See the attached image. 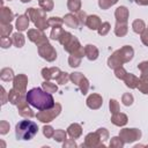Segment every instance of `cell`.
Segmentation results:
<instances>
[{
	"label": "cell",
	"instance_id": "obj_39",
	"mask_svg": "<svg viewBox=\"0 0 148 148\" xmlns=\"http://www.w3.org/2000/svg\"><path fill=\"white\" fill-rule=\"evenodd\" d=\"M139 89L143 92V94H148V81H143L142 80V82L141 83H139Z\"/></svg>",
	"mask_w": 148,
	"mask_h": 148
},
{
	"label": "cell",
	"instance_id": "obj_20",
	"mask_svg": "<svg viewBox=\"0 0 148 148\" xmlns=\"http://www.w3.org/2000/svg\"><path fill=\"white\" fill-rule=\"evenodd\" d=\"M12 42L14 43L15 46L21 47V46L24 44V37H23L22 34H18V32H17V34H14L13 37H12Z\"/></svg>",
	"mask_w": 148,
	"mask_h": 148
},
{
	"label": "cell",
	"instance_id": "obj_8",
	"mask_svg": "<svg viewBox=\"0 0 148 148\" xmlns=\"http://www.w3.org/2000/svg\"><path fill=\"white\" fill-rule=\"evenodd\" d=\"M28 37L30 40L37 43L38 45H42V43H47V39L45 38L44 34L42 31H38V30H29L28 32Z\"/></svg>",
	"mask_w": 148,
	"mask_h": 148
},
{
	"label": "cell",
	"instance_id": "obj_40",
	"mask_svg": "<svg viewBox=\"0 0 148 148\" xmlns=\"http://www.w3.org/2000/svg\"><path fill=\"white\" fill-rule=\"evenodd\" d=\"M126 74H127V73L125 72V69H124L123 67H119V68L116 69V76L119 77V79H125Z\"/></svg>",
	"mask_w": 148,
	"mask_h": 148
},
{
	"label": "cell",
	"instance_id": "obj_5",
	"mask_svg": "<svg viewBox=\"0 0 148 148\" xmlns=\"http://www.w3.org/2000/svg\"><path fill=\"white\" fill-rule=\"evenodd\" d=\"M39 54L43 58H45L46 60H49V61H52V60H54L57 58L56 51L53 50V47L49 43H44V44L39 45Z\"/></svg>",
	"mask_w": 148,
	"mask_h": 148
},
{
	"label": "cell",
	"instance_id": "obj_18",
	"mask_svg": "<svg viewBox=\"0 0 148 148\" xmlns=\"http://www.w3.org/2000/svg\"><path fill=\"white\" fill-rule=\"evenodd\" d=\"M84 53L87 54V57L90 60H95L97 58V56H98V51L94 45H87L86 49H84Z\"/></svg>",
	"mask_w": 148,
	"mask_h": 148
},
{
	"label": "cell",
	"instance_id": "obj_37",
	"mask_svg": "<svg viewBox=\"0 0 148 148\" xmlns=\"http://www.w3.org/2000/svg\"><path fill=\"white\" fill-rule=\"evenodd\" d=\"M99 28H101V29L98 30V34H99V35H105V34L109 31L110 25H109V23H108V22H104Z\"/></svg>",
	"mask_w": 148,
	"mask_h": 148
},
{
	"label": "cell",
	"instance_id": "obj_29",
	"mask_svg": "<svg viewBox=\"0 0 148 148\" xmlns=\"http://www.w3.org/2000/svg\"><path fill=\"white\" fill-rule=\"evenodd\" d=\"M68 74L67 73H59V75L57 76V81H58V83H60V84H65L67 81H68Z\"/></svg>",
	"mask_w": 148,
	"mask_h": 148
},
{
	"label": "cell",
	"instance_id": "obj_17",
	"mask_svg": "<svg viewBox=\"0 0 148 148\" xmlns=\"http://www.w3.org/2000/svg\"><path fill=\"white\" fill-rule=\"evenodd\" d=\"M21 98H22V95L18 91H16L14 88L8 92V101L12 104H18V102L21 101Z\"/></svg>",
	"mask_w": 148,
	"mask_h": 148
},
{
	"label": "cell",
	"instance_id": "obj_3",
	"mask_svg": "<svg viewBox=\"0 0 148 148\" xmlns=\"http://www.w3.org/2000/svg\"><path fill=\"white\" fill-rule=\"evenodd\" d=\"M132 57H133V49L130 46H125L121 50L114 52L108 62L110 67H117V66H120L123 62L131 60Z\"/></svg>",
	"mask_w": 148,
	"mask_h": 148
},
{
	"label": "cell",
	"instance_id": "obj_23",
	"mask_svg": "<svg viewBox=\"0 0 148 148\" xmlns=\"http://www.w3.org/2000/svg\"><path fill=\"white\" fill-rule=\"evenodd\" d=\"M80 6H81L80 0H68V8H69V10H72V12L79 10V9H80Z\"/></svg>",
	"mask_w": 148,
	"mask_h": 148
},
{
	"label": "cell",
	"instance_id": "obj_16",
	"mask_svg": "<svg viewBox=\"0 0 148 148\" xmlns=\"http://www.w3.org/2000/svg\"><path fill=\"white\" fill-rule=\"evenodd\" d=\"M42 73H43L44 79H46V80H50L53 77L57 79V76L59 75V74H57V73H59V69L58 68H44L42 71Z\"/></svg>",
	"mask_w": 148,
	"mask_h": 148
},
{
	"label": "cell",
	"instance_id": "obj_49",
	"mask_svg": "<svg viewBox=\"0 0 148 148\" xmlns=\"http://www.w3.org/2000/svg\"><path fill=\"white\" fill-rule=\"evenodd\" d=\"M22 2H29V1H31V0H21Z\"/></svg>",
	"mask_w": 148,
	"mask_h": 148
},
{
	"label": "cell",
	"instance_id": "obj_1",
	"mask_svg": "<svg viewBox=\"0 0 148 148\" xmlns=\"http://www.w3.org/2000/svg\"><path fill=\"white\" fill-rule=\"evenodd\" d=\"M25 99L30 105L37 108L38 110H49L54 106L52 95L40 88H32L27 91Z\"/></svg>",
	"mask_w": 148,
	"mask_h": 148
},
{
	"label": "cell",
	"instance_id": "obj_13",
	"mask_svg": "<svg viewBox=\"0 0 148 148\" xmlns=\"http://www.w3.org/2000/svg\"><path fill=\"white\" fill-rule=\"evenodd\" d=\"M86 24L90 28V29H98V27H101V21L98 18V16L96 15H92V16H89L86 21Z\"/></svg>",
	"mask_w": 148,
	"mask_h": 148
},
{
	"label": "cell",
	"instance_id": "obj_19",
	"mask_svg": "<svg viewBox=\"0 0 148 148\" xmlns=\"http://www.w3.org/2000/svg\"><path fill=\"white\" fill-rule=\"evenodd\" d=\"M68 134L72 136V138H77V136H80V134H81V126L80 125H77V124H73V125H71L69 127H68Z\"/></svg>",
	"mask_w": 148,
	"mask_h": 148
},
{
	"label": "cell",
	"instance_id": "obj_50",
	"mask_svg": "<svg viewBox=\"0 0 148 148\" xmlns=\"http://www.w3.org/2000/svg\"><path fill=\"white\" fill-rule=\"evenodd\" d=\"M9 1H10V0H9Z\"/></svg>",
	"mask_w": 148,
	"mask_h": 148
},
{
	"label": "cell",
	"instance_id": "obj_36",
	"mask_svg": "<svg viewBox=\"0 0 148 148\" xmlns=\"http://www.w3.org/2000/svg\"><path fill=\"white\" fill-rule=\"evenodd\" d=\"M43 130H44V135H45V136L51 138V136L54 135V131H53V128H52L51 126H44Z\"/></svg>",
	"mask_w": 148,
	"mask_h": 148
},
{
	"label": "cell",
	"instance_id": "obj_30",
	"mask_svg": "<svg viewBox=\"0 0 148 148\" xmlns=\"http://www.w3.org/2000/svg\"><path fill=\"white\" fill-rule=\"evenodd\" d=\"M53 136H54V139L57 141H62V140L66 139V133L64 131H61V130H58V131L54 132V135Z\"/></svg>",
	"mask_w": 148,
	"mask_h": 148
},
{
	"label": "cell",
	"instance_id": "obj_38",
	"mask_svg": "<svg viewBox=\"0 0 148 148\" xmlns=\"http://www.w3.org/2000/svg\"><path fill=\"white\" fill-rule=\"evenodd\" d=\"M132 102H133V97H132V95H130V94H125V95L123 96V103H124L125 105H131Z\"/></svg>",
	"mask_w": 148,
	"mask_h": 148
},
{
	"label": "cell",
	"instance_id": "obj_24",
	"mask_svg": "<svg viewBox=\"0 0 148 148\" xmlns=\"http://www.w3.org/2000/svg\"><path fill=\"white\" fill-rule=\"evenodd\" d=\"M65 22H66V24H68L69 27H76V25H77V20H76V17H74V16L71 15V14H68V15L65 16Z\"/></svg>",
	"mask_w": 148,
	"mask_h": 148
},
{
	"label": "cell",
	"instance_id": "obj_34",
	"mask_svg": "<svg viewBox=\"0 0 148 148\" xmlns=\"http://www.w3.org/2000/svg\"><path fill=\"white\" fill-rule=\"evenodd\" d=\"M79 86L81 87V91H82V94H86L87 90H88V81H87V79L83 77L82 81L79 83Z\"/></svg>",
	"mask_w": 148,
	"mask_h": 148
},
{
	"label": "cell",
	"instance_id": "obj_42",
	"mask_svg": "<svg viewBox=\"0 0 148 148\" xmlns=\"http://www.w3.org/2000/svg\"><path fill=\"white\" fill-rule=\"evenodd\" d=\"M49 25H54V24H58V25H60L61 23H62V21L59 18V17H51L50 20H49Z\"/></svg>",
	"mask_w": 148,
	"mask_h": 148
},
{
	"label": "cell",
	"instance_id": "obj_35",
	"mask_svg": "<svg viewBox=\"0 0 148 148\" xmlns=\"http://www.w3.org/2000/svg\"><path fill=\"white\" fill-rule=\"evenodd\" d=\"M79 64H80V57L79 58H75V56L72 54L71 58H69V66L76 67V66H79Z\"/></svg>",
	"mask_w": 148,
	"mask_h": 148
},
{
	"label": "cell",
	"instance_id": "obj_10",
	"mask_svg": "<svg viewBox=\"0 0 148 148\" xmlns=\"http://www.w3.org/2000/svg\"><path fill=\"white\" fill-rule=\"evenodd\" d=\"M13 13L9 10V8L2 7L1 9V23L3 24H9V22L13 20Z\"/></svg>",
	"mask_w": 148,
	"mask_h": 148
},
{
	"label": "cell",
	"instance_id": "obj_46",
	"mask_svg": "<svg viewBox=\"0 0 148 148\" xmlns=\"http://www.w3.org/2000/svg\"><path fill=\"white\" fill-rule=\"evenodd\" d=\"M142 42L146 44V45H148V29L147 30H145V32L142 34Z\"/></svg>",
	"mask_w": 148,
	"mask_h": 148
},
{
	"label": "cell",
	"instance_id": "obj_44",
	"mask_svg": "<svg viewBox=\"0 0 148 148\" xmlns=\"http://www.w3.org/2000/svg\"><path fill=\"white\" fill-rule=\"evenodd\" d=\"M97 133L101 135V136H99V139H101V140H105V139L108 138V132L105 131V128H99Z\"/></svg>",
	"mask_w": 148,
	"mask_h": 148
},
{
	"label": "cell",
	"instance_id": "obj_25",
	"mask_svg": "<svg viewBox=\"0 0 148 148\" xmlns=\"http://www.w3.org/2000/svg\"><path fill=\"white\" fill-rule=\"evenodd\" d=\"M13 27L10 24H3L1 23V37H7L12 32Z\"/></svg>",
	"mask_w": 148,
	"mask_h": 148
},
{
	"label": "cell",
	"instance_id": "obj_4",
	"mask_svg": "<svg viewBox=\"0 0 148 148\" xmlns=\"http://www.w3.org/2000/svg\"><path fill=\"white\" fill-rule=\"evenodd\" d=\"M60 110H61V106H60L59 104H56V105L53 106V109L40 110V112H38L36 116H37V118H38L40 121H43V123H49V121H51L54 117H57V116L59 114Z\"/></svg>",
	"mask_w": 148,
	"mask_h": 148
},
{
	"label": "cell",
	"instance_id": "obj_6",
	"mask_svg": "<svg viewBox=\"0 0 148 148\" xmlns=\"http://www.w3.org/2000/svg\"><path fill=\"white\" fill-rule=\"evenodd\" d=\"M141 133L140 131L135 130V128H124L121 132H120V136L124 139L125 142H132L134 140H136L138 138H140Z\"/></svg>",
	"mask_w": 148,
	"mask_h": 148
},
{
	"label": "cell",
	"instance_id": "obj_43",
	"mask_svg": "<svg viewBox=\"0 0 148 148\" xmlns=\"http://www.w3.org/2000/svg\"><path fill=\"white\" fill-rule=\"evenodd\" d=\"M110 110H111L112 113H116L118 111V103L114 99H111L110 101Z\"/></svg>",
	"mask_w": 148,
	"mask_h": 148
},
{
	"label": "cell",
	"instance_id": "obj_21",
	"mask_svg": "<svg viewBox=\"0 0 148 148\" xmlns=\"http://www.w3.org/2000/svg\"><path fill=\"white\" fill-rule=\"evenodd\" d=\"M0 77H1V80H3V81H10V80L13 79V71L9 69V68H3V69L1 71Z\"/></svg>",
	"mask_w": 148,
	"mask_h": 148
},
{
	"label": "cell",
	"instance_id": "obj_48",
	"mask_svg": "<svg viewBox=\"0 0 148 148\" xmlns=\"http://www.w3.org/2000/svg\"><path fill=\"white\" fill-rule=\"evenodd\" d=\"M1 89H2V91H3V97H5V89H3V88H1ZM5 103H6V101H5V98H3V99H2V104H5Z\"/></svg>",
	"mask_w": 148,
	"mask_h": 148
},
{
	"label": "cell",
	"instance_id": "obj_9",
	"mask_svg": "<svg viewBox=\"0 0 148 148\" xmlns=\"http://www.w3.org/2000/svg\"><path fill=\"white\" fill-rule=\"evenodd\" d=\"M87 104H88V106L91 108V109H97V108H99L101 104H102V98H101V96H98V95H96V94L90 95V96L88 97V99H87Z\"/></svg>",
	"mask_w": 148,
	"mask_h": 148
},
{
	"label": "cell",
	"instance_id": "obj_27",
	"mask_svg": "<svg viewBox=\"0 0 148 148\" xmlns=\"http://www.w3.org/2000/svg\"><path fill=\"white\" fill-rule=\"evenodd\" d=\"M39 5H40V7H43V8H44V10H46V12L51 10V9H52V7H53V3H52V1H51V0H40Z\"/></svg>",
	"mask_w": 148,
	"mask_h": 148
},
{
	"label": "cell",
	"instance_id": "obj_33",
	"mask_svg": "<svg viewBox=\"0 0 148 148\" xmlns=\"http://www.w3.org/2000/svg\"><path fill=\"white\" fill-rule=\"evenodd\" d=\"M12 39H9V37H1V40H0V44L3 49H7L9 47V45L12 44Z\"/></svg>",
	"mask_w": 148,
	"mask_h": 148
},
{
	"label": "cell",
	"instance_id": "obj_45",
	"mask_svg": "<svg viewBox=\"0 0 148 148\" xmlns=\"http://www.w3.org/2000/svg\"><path fill=\"white\" fill-rule=\"evenodd\" d=\"M118 139H119V138H113V139H112V142L110 143V146H118V147H121V146H123V142H121V141L117 142Z\"/></svg>",
	"mask_w": 148,
	"mask_h": 148
},
{
	"label": "cell",
	"instance_id": "obj_28",
	"mask_svg": "<svg viewBox=\"0 0 148 148\" xmlns=\"http://www.w3.org/2000/svg\"><path fill=\"white\" fill-rule=\"evenodd\" d=\"M43 88H44L45 91H47V92L57 91V86H56V84H52L51 82H44V83H43Z\"/></svg>",
	"mask_w": 148,
	"mask_h": 148
},
{
	"label": "cell",
	"instance_id": "obj_32",
	"mask_svg": "<svg viewBox=\"0 0 148 148\" xmlns=\"http://www.w3.org/2000/svg\"><path fill=\"white\" fill-rule=\"evenodd\" d=\"M84 76L81 74V73H73L72 75H71V79H72V81L74 82V83H76V84H79L81 81H82V79H83Z\"/></svg>",
	"mask_w": 148,
	"mask_h": 148
},
{
	"label": "cell",
	"instance_id": "obj_12",
	"mask_svg": "<svg viewBox=\"0 0 148 148\" xmlns=\"http://www.w3.org/2000/svg\"><path fill=\"white\" fill-rule=\"evenodd\" d=\"M28 24H29L28 15H21V16H18V18L16 20V28H17V30H20V31L25 30V29L28 28Z\"/></svg>",
	"mask_w": 148,
	"mask_h": 148
},
{
	"label": "cell",
	"instance_id": "obj_47",
	"mask_svg": "<svg viewBox=\"0 0 148 148\" xmlns=\"http://www.w3.org/2000/svg\"><path fill=\"white\" fill-rule=\"evenodd\" d=\"M139 5H147L148 3V0H135Z\"/></svg>",
	"mask_w": 148,
	"mask_h": 148
},
{
	"label": "cell",
	"instance_id": "obj_31",
	"mask_svg": "<svg viewBox=\"0 0 148 148\" xmlns=\"http://www.w3.org/2000/svg\"><path fill=\"white\" fill-rule=\"evenodd\" d=\"M64 31H62V29L60 28V27H54V29L52 30V32H51V37L53 38V39H59L60 38V36H59V34H62Z\"/></svg>",
	"mask_w": 148,
	"mask_h": 148
},
{
	"label": "cell",
	"instance_id": "obj_22",
	"mask_svg": "<svg viewBox=\"0 0 148 148\" xmlns=\"http://www.w3.org/2000/svg\"><path fill=\"white\" fill-rule=\"evenodd\" d=\"M145 29V23L141 20H136L133 22V30L135 32H142Z\"/></svg>",
	"mask_w": 148,
	"mask_h": 148
},
{
	"label": "cell",
	"instance_id": "obj_2",
	"mask_svg": "<svg viewBox=\"0 0 148 148\" xmlns=\"http://www.w3.org/2000/svg\"><path fill=\"white\" fill-rule=\"evenodd\" d=\"M38 132V126L31 120H21L15 127L16 138L20 140H30Z\"/></svg>",
	"mask_w": 148,
	"mask_h": 148
},
{
	"label": "cell",
	"instance_id": "obj_14",
	"mask_svg": "<svg viewBox=\"0 0 148 148\" xmlns=\"http://www.w3.org/2000/svg\"><path fill=\"white\" fill-rule=\"evenodd\" d=\"M112 123L114 124V125H118V126H121V125H125L126 123H127V117L125 116V114H123V113H113V116H112Z\"/></svg>",
	"mask_w": 148,
	"mask_h": 148
},
{
	"label": "cell",
	"instance_id": "obj_15",
	"mask_svg": "<svg viewBox=\"0 0 148 148\" xmlns=\"http://www.w3.org/2000/svg\"><path fill=\"white\" fill-rule=\"evenodd\" d=\"M124 80H125V82H126V86L130 87V88H135V87H138L139 83H140L139 79L135 77L133 74H126V76H125Z\"/></svg>",
	"mask_w": 148,
	"mask_h": 148
},
{
	"label": "cell",
	"instance_id": "obj_41",
	"mask_svg": "<svg viewBox=\"0 0 148 148\" xmlns=\"http://www.w3.org/2000/svg\"><path fill=\"white\" fill-rule=\"evenodd\" d=\"M8 128H9V124L7 123V121H1L0 123V133L1 134H6L7 133V131H8Z\"/></svg>",
	"mask_w": 148,
	"mask_h": 148
},
{
	"label": "cell",
	"instance_id": "obj_7",
	"mask_svg": "<svg viewBox=\"0 0 148 148\" xmlns=\"http://www.w3.org/2000/svg\"><path fill=\"white\" fill-rule=\"evenodd\" d=\"M27 82H28V80H27V77H25L24 75L21 74V75L15 76V77H14V89H15L16 91H18V92L22 95L23 92H25Z\"/></svg>",
	"mask_w": 148,
	"mask_h": 148
},
{
	"label": "cell",
	"instance_id": "obj_26",
	"mask_svg": "<svg viewBox=\"0 0 148 148\" xmlns=\"http://www.w3.org/2000/svg\"><path fill=\"white\" fill-rule=\"evenodd\" d=\"M116 2H117V0H99L98 5H99L101 8L106 9V8H109L110 6H112V5L116 3Z\"/></svg>",
	"mask_w": 148,
	"mask_h": 148
},
{
	"label": "cell",
	"instance_id": "obj_11",
	"mask_svg": "<svg viewBox=\"0 0 148 148\" xmlns=\"http://www.w3.org/2000/svg\"><path fill=\"white\" fill-rule=\"evenodd\" d=\"M128 16V12L126 7H118L116 10V17H117V22H126Z\"/></svg>",
	"mask_w": 148,
	"mask_h": 148
}]
</instances>
